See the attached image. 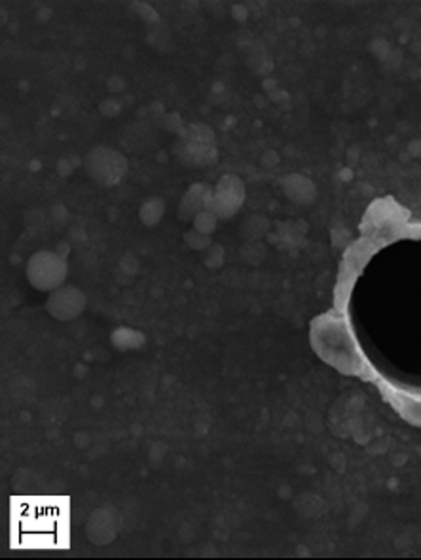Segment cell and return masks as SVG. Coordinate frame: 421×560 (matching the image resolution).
I'll return each mask as SVG.
<instances>
[{
  "mask_svg": "<svg viewBox=\"0 0 421 560\" xmlns=\"http://www.w3.org/2000/svg\"><path fill=\"white\" fill-rule=\"evenodd\" d=\"M27 280L38 292L61 288L67 280V261L52 250H40L27 261Z\"/></svg>",
  "mask_w": 421,
  "mask_h": 560,
  "instance_id": "6da1fadb",
  "label": "cell"
},
{
  "mask_svg": "<svg viewBox=\"0 0 421 560\" xmlns=\"http://www.w3.org/2000/svg\"><path fill=\"white\" fill-rule=\"evenodd\" d=\"M127 171L125 157L112 148H95L85 157V172L90 174V179L103 186L118 184Z\"/></svg>",
  "mask_w": 421,
  "mask_h": 560,
  "instance_id": "7a4b0ae2",
  "label": "cell"
},
{
  "mask_svg": "<svg viewBox=\"0 0 421 560\" xmlns=\"http://www.w3.org/2000/svg\"><path fill=\"white\" fill-rule=\"evenodd\" d=\"M88 305V298L85 293L77 286H61L53 292H50V298L46 303L48 313L61 322L77 320Z\"/></svg>",
  "mask_w": 421,
  "mask_h": 560,
  "instance_id": "3957f363",
  "label": "cell"
},
{
  "mask_svg": "<svg viewBox=\"0 0 421 560\" xmlns=\"http://www.w3.org/2000/svg\"><path fill=\"white\" fill-rule=\"evenodd\" d=\"M85 534L95 545H109L118 534V515L110 508H99L92 513V517L85 526Z\"/></svg>",
  "mask_w": 421,
  "mask_h": 560,
  "instance_id": "277c9868",
  "label": "cell"
},
{
  "mask_svg": "<svg viewBox=\"0 0 421 560\" xmlns=\"http://www.w3.org/2000/svg\"><path fill=\"white\" fill-rule=\"evenodd\" d=\"M201 186H192L190 191H188V196L184 197L181 209H179V214L188 220V218H196L199 212H203V206H206L207 199H201Z\"/></svg>",
  "mask_w": 421,
  "mask_h": 560,
  "instance_id": "5b68a950",
  "label": "cell"
},
{
  "mask_svg": "<svg viewBox=\"0 0 421 560\" xmlns=\"http://www.w3.org/2000/svg\"><path fill=\"white\" fill-rule=\"evenodd\" d=\"M166 212V203L162 199H149L141 206V220L144 226H156Z\"/></svg>",
  "mask_w": 421,
  "mask_h": 560,
  "instance_id": "8992f818",
  "label": "cell"
},
{
  "mask_svg": "<svg viewBox=\"0 0 421 560\" xmlns=\"http://www.w3.org/2000/svg\"><path fill=\"white\" fill-rule=\"evenodd\" d=\"M215 214L209 211H203L194 218V228L198 233H209L215 228Z\"/></svg>",
  "mask_w": 421,
  "mask_h": 560,
  "instance_id": "52a82bcc",
  "label": "cell"
}]
</instances>
